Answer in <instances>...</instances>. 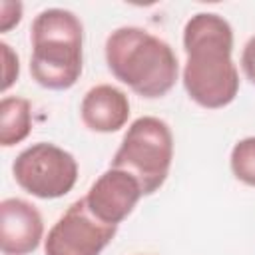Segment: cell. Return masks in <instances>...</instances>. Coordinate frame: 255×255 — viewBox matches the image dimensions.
<instances>
[{"mask_svg": "<svg viewBox=\"0 0 255 255\" xmlns=\"http://www.w3.org/2000/svg\"><path fill=\"white\" fill-rule=\"evenodd\" d=\"M241 70L245 78L255 86V34L245 42L241 50Z\"/></svg>", "mask_w": 255, "mask_h": 255, "instance_id": "obj_14", "label": "cell"}, {"mask_svg": "<svg viewBox=\"0 0 255 255\" xmlns=\"http://www.w3.org/2000/svg\"><path fill=\"white\" fill-rule=\"evenodd\" d=\"M0 52H2V92L6 94L20 76V58L12 50L8 42H0Z\"/></svg>", "mask_w": 255, "mask_h": 255, "instance_id": "obj_12", "label": "cell"}, {"mask_svg": "<svg viewBox=\"0 0 255 255\" xmlns=\"http://www.w3.org/2000/svg\"><path fill=\"white\" fill-rule=\"evenodd\" d=\"M32 131V106L26 98L4 96L0 102V145L22 143Z\"/></svg>", "mask_w": 255, "mask_h": 255, "instance_id": "obj_10", "label": "cell"}, {"mask_svg": "<svg viewBox=\"0 0 255 255\" xmlns=\"http://www.w3.org/2000/svg\"><path fill=\"white\" fill-rule=\"evenodd\" d=\"M181 82L201 108L221 110L239 94V70L231 58L233 28L217 12H197L183 26Z\"/></svg>", "mask_w": 255, "mask_h": 255, "instance_id": "obj_1", "label": "cell"}, {"mask_svg": "<svg viewBox=\"0 0 255 255\" xmlns=\"http://www.w3.org/2000/svg\"><path fill=\"white\" fill-rule=\"evenodd\" d=\"M104 54L114 78L139 98H163L177 82V54L165 40L145 28H116L106 38Z\"/></svg>", "mask_w": 255, "mask_h": 255, "instance_id": "obj_2", "label": "cell"}, {"mask_svg": "<svg viewBox=\"0 0 255 255\" xmlns=\"http://www.w3.org/2000/svg\"><path fill=\"white\" fill-rule=\"evenodd\" d=\"M84 126L98 133L120 131L129 120L128 94L112 84H98L86 92L80 104Z\"/></svg>", "mask_w": 255, "mask_h": 255, "instance_id": "obj_9", "label": "cell"}, {"mask_svg": "<svg viewBox=\"0 0 255 255\" xmlns=\"http://www.w3.org/2000/svg\"><path fill=\"white\" fill-rule=\"evenodd\" d=\"M229 165L235 179L255 187V135L243 137L231 147Z\"/></svg>", "mask_w": 255, "mask_h": 255, "instance_id": "obj_11", "label": "cell"}, {"mask_svg": "<svg viewBox=\"0 0 255 255\" xmlns=\"http://www.w3.org/2000/svg\"><path fill=\"white\" fill-rule=\"evenodd\" d=\"M143 197L139 181L118 167L106 169L82 197L88 211L106 225H120L131 215L137 201Z\"/></svg>", "mask_w": 255, "mask_h": 255, "instance_id": "obj_7", "label": "cell"}, {"mask_svg": "<svg viewBox=\"0 0 255 255\" xmlns=\"http://www.w3.org/2000/svg\"><path fill=\"white\" fill-rule=\"evenodd\" d=\"M22 12H24V6L22 2H12V0H2L0 2V32L6 34L10 32L14 26L20 24L22 20Z\"/></svg>", "mask_w": 255, "mask_h": 255, "instance_id": "obj_13", "label": "cell"}, {"mask_svg": "<svg viewBox=\"0 0 255 255\" xmlns=\"http://www.w3.org/2000/svg\"><path fill=\"white\" fill-rule=\"evenodd\" d=\"M44 239V219L34 203L20 197L0 201V251L4 255H30Z\"/></svg>", "mask_w": 255, "mask_h": 255, "instance_id": "obj_8", "label": "cell"}, {"mask_svg": "<svg viewBox=\"0 0 255 255\" xmlns=\"http://www.w3.org/2000/svg\"><path fill=\"white\" fill-rule=\"evenodd\" d=\"M12 175L22 191L38 199H58L74 189L78 181V161L64 147L38 141L16 155Z\"/></svg>", "mask_w": 255, "mask_h": 255, "instance_id": "obj_5", "label": "cell"}, {"mask_svg": "<svg viewBox=\"0 0 255 255\" xmlns=\"http://www.w3.org/2000/svg\"><path fill=\"white\" fill-rule=\"evenodd\" d=\"M118 227L98 221L84 199L74 201L50 227L44 255H100L116 237Z\"/></svg>", "mask_w": 255, "mask_h": 255, "instance_id": "obj_6", "label": "cell"}, {"mask_svg": "<svg viewBox=\"0 0 255 255\" xmlns=\"http://www.w3.org/2000/svg\"><path fill=\"white\" fill-rule=\"evenodd\" d=\"M30 76L54 92L70 90L84 68V26L66 8L42 10L30 26Z\"/></svg>", "mask_w": 255, "mask_h": 255, "instance_id": "obj_3", "label": "cell"}, {"mask_svg": "<svg viewBox=\"0 0 255 255\" xmlns=\"http://www.w3.org/2000/svg\"><path fill=\"white\" fill-rule=\"evenodd\" d=\"M171 161L173 133L169 126L155 116H141L129 124L110 167L131 173L143 195H151L165 183Z\"/></svg>", "mask_w": 255, "mask_h": 255, "instance_id": "obj_4", "label": "cell"}]
</instances>
